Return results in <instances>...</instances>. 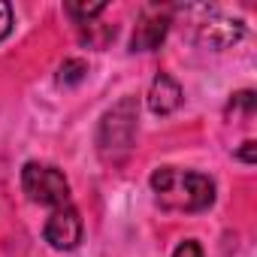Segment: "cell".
<instances>
[{"label":"cell","instance_id":"1","mask_svg":"<svg viewBox=\"0 0 257 257\" xmlns=\"http://www.w3.org/2000/svg\"><path fill=\"white\" fill-rule=\"evenodd\" d=\"M152 191L167 212H203L215 203V182L194 170L161 167L152 173Z\"/></svg>","mask_w":257,"mask_h":257},{"label":"cell","instance_id":"2","mask_svg":"<svg viewBox=\"0 0 257 257\" xmlns=\"http://www.w3.org/2000/svg\"><path fill=\"white\" fill-rule=\"evenodd\" d=\"M137 121H140V103L134 97L118 100L100 121V134H97V146L103 161L109 164H121L134 149L137 140Z\"/></svg>","mask_w":257,"mask_h":257},{"label":"cell","instance_id":"3","mask_svg":"<svg viewBox=\"0 0 257 257\" xmlns=\"http://www.w3.org/2000/svg\"><path fill=\"white\" fill-rule=\"evenodd\" d=\"M22 188H25L28 200L49 206V209H61V206L73 203L70 200V182L52 164H40V161L25 164L22 167Z\"/></svg>","mask_w":257,"mask_h":257},{"label":"cell","instance_id":"4","mask_svg":"<svg viewBox=\"0 0 257 257\" xmlns=\"http://www.w3.org/2000/svg\"><path fill=\"white\" fill-rule=\"evenodd\" d=\"M200 16H203V22H197V40L209 49H227L236 40H242V34H245L239 19H227L218 10L200 7Z\"/></svg>","mask_w":257,"mask_h":257},{"label":"cell","instance_id":"5","mask_svg":"<svg viewBox=\"0 0 257 257\" xmlns=\"http://www.w3.org/2000/svg\"><path fill=\"white\" fill-rule=\"evenodd\" d=\"M170 25H173L170 7H146V10L140 13V19H137L131 49H134V52H155V49L167 40Z\"/></svg>","mask_w":257,"mask_h":257},{"label":"cell","instance_id":"6","mask_svg":"<svg viewBox=\"0 0 257 257\" xmlns=\"http://www.w3.org/2000/svg\"><path fill=\"white\" fill-rule=\"evenodd\" d=\"M43 236L52 248L58 251H73L79 242H82V218L76 212V206H61V209H52L46 227H43Z\"/></svg>","mask_w":257,"mask_h":257},{"label":"cell","instance_id":"7","mask_svg":"<svg viewBox=\"0 0 257 257\" xmlns=\"http://www.w3.org/2000/svg\"><path fill=\"white\" fill-rule=\"evenodd\" d=\"M182 106V85L170 73H158L149 88V109L155 115H170Z\"/></svg>","mask_w":257,"mask_h":257},{"label":"cell","instance_id":"8","mask_svg":"<svg viewBox=\"0 0 257 257\" xmlns=\"http://www.w3.org/2000/svg\"><path fill=\"white\" fill-rule=\"evenodd\" d=\"M82 28V40L94 49H103L112 37H115V25H100V22H85L79 25Z\"/></svg>","mask_w":257,"mask_h":257},{"label":"cell","instance_id":"9","mask_svg":"<svg viewBox=\"0 0 257 257\" xmlns=\"http://www.w3.org/2000/svg\"><path fill=\"white\" fill-rule=\"evenodd\" d=\"M85 76H88V64H85L82 58H67V61L61 64L58 82H61V85H79Z\"/></svg>","mask_w":257,"mask_h":257},{"label":"cell","instance_id":"10","mask_svg":"<svg viewBox=\"0 0 257 257\" xmlns=\"http://www.w3.org/2000/svg\"><path fill=\"white\" fill-rule=\"evenodd\" d=\"M64 10H67L79 25H85V22H94V16H100V13L106 10V4H76V0H70Z\"/></svg>","mask_w":257,"mask_h":257},{"label":"cell","instance_id":"11","mask_svg":"<svg viewBox=\"0 0 257 257\" xmlns=\"http://www.w3.org/2000/svg\"><path fill=\"white\" fill-rule=\"evenodd\" d=\"M230 112L251 115V112H254V91H239V94H233V100H230Z\"/></svg>","mask_w":257,"mask_h":257},{"label":"cell","instance_id":"12","mask_svg":"<svg viewBox=\"0 0 257 257\" xmlns=\"http://www.w3.org/2000/svg\"><path fill=\"white\" fill-rule=\"evenodd\" d=\"M173 257H203V248H200V242H197V239H185V242H179V245H176Z\"/></svg>","mask_w":257,"mask_h":257},{"label":"cell","instance_id":"13","mask_svg":"<svg viewBox=\"0 0 257 257\" xmlns=\"http://www.w3.org/2000/svg\"><path fill=\"white\" fill-rule=\"evenodd\" d=\"M10 34H13V7L0 0V40H7Z\"/></svg>","mask_w":257,"mask_h":257},{"label":"cell","instance_id":"14","mask_svg":"<svg viewBox=\"0 0 257 257\" xmlns=\"http://www.w3.org/2000/svg\"><path fill=\"white\" fill-rule=\"evenodd\" d=\"M254 152H257V143H254V140H248V143H242V149L236 152V158H239V161H245V164H254V161H257V155H254Z\"/></svg>","mask_w":257,"mask_h":257}]
</instances>
